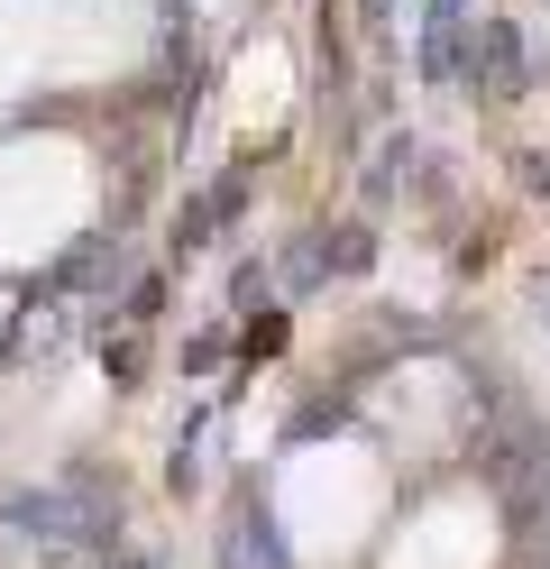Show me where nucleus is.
<instances>
[{"label":"nucleus","instance_id":"1","mask_svg":"<svg viewBox=\"0 0 550 569\" xmlns=\"http://www.w3.org/2000/svg\"><path fill=\"white\" fill-rule=\"evenodd\" d=\"M0 532L56 551V560H101V551H120V496H101L92 478H73V487H19V496H0Z\"/></svg>","mask_w":550,"mask_h":569},{"label":"nucleus","instance_id":"2","mask_svg":"<svg viewBox=\"0 0 550 569\" xmlns=\"http://www.w3.org/2000/svg\"><path fill=\"white\" fill-rule=\"evenodd\" d=\"M468 83H487V101H513L532 83V56H523V28L513 19H477L468 28Z\"/></svg>","mask_w":550,"mask_h":569},{"label":"nucleus","instance_id":"3","mask_svg":"<svg viewBox=\"0 0 550 569\" xmlns=\"http://www.w3.org/2000/svg\"><path fill=\"white\" fill-rule=\"evenodd\" d=\"M377 267V230H340V239H312V276H367Z\"/></svg>","mask_w":550,"mask_h":569},{"label":"nucleus","instance_id":"4","mask_svg":"<svg viewBox=\"0 0 550 569\" xmlns=\"http://www.w3.org/2000/svg\"><path fill=\"white\" fill-rule=\"evenodd\" d=\"M230 569H293L267 515H239V532H230Z\"/></svg>","mask_w":550,"mask_h":569},{"label":"nucleus","instance_id":"5","mask_svg":"<svg viewBox=\"0 0 550 569\" xmlns=\"http://www.w3.org/2000/svg\"><path fill=\"white\" fill-rule=\"evenodd\" d=\"M157 312H166V284L138 276V284H129V322H157Z\"/></svg>","mask_w":550,"mask_h":569},{"label":"nucleus","instance_id":"6","mask_svg":"<svg viewBox=\"0 0 550 569\" xmlns=\"http://www.w3.org/2000/svg\"><path fill=\"white\" fill-rule=\"evenodd\" d=\"M230 295H239V303L257 312V303H267V295H276V276H267V267H239V276H230Z\"/></svg>","mask_w":550,"mask_h":569},{"label":"nucleus","instance_id":"7","mask_svg":"<svg viewBox=\"0 0 550 569\" xmlns=\"http://www.w3.org/2000/svg\"><path fill=\"white\" fill-rule=\"evenodd\" d=\"M101 569H157V560H138V551H101Z\"/></svg>","mask_w":550,"mask_h":569}]
</instances>
